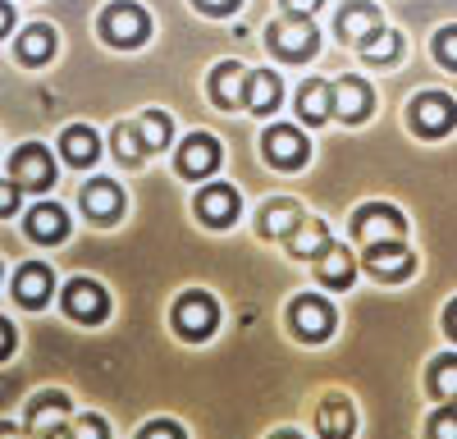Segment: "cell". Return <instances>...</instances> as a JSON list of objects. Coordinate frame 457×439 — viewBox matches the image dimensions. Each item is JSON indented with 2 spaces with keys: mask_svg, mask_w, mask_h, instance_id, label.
Here are the masks:
<instances>
[{
  "mask_svg": "<svg viewBox=\"0 0 457 439\" xmlns=\"http://www.w3.org/2000/svg\"><path fill=\"white\" fill-rule=\"evenodd\" d=\"M215 320H220V311H215L211 293H183L179 307H174V325H179L183 339H206L215 329Z\"/></svg>",
  "mask_w": 457,
  "mask_h": 439,
  "instance_id": "1",
  "label": "cell"
},
{
  "mask_svg": "<svg viewBox=\"0 0 457 439\" xmlns=\"http://www.w3.org/2000/svg\"><path fill=\"white\" fill-rule=\"evenodd\" d=\"M101 28H105V37H110L114 46H142L146 32H151V19H146L137 5H129V0H120V5L105 10Z\"/></svg>",
  "mask_w": 457,
  "mask_h": 439,
  "instance_id": "2",
  "label": "cell"
},
{
  "mask_svg": "<svg viewBox=\"0 0 457 439\" xmlns=\"http://www.w3.org/2000/svg\"><path fill=\"white\" fill-rule=\"evenodd\" d=\"M316 28L307 23V19H297V14H288V19H279V23H270V46L279 51V55H288V60H302V55H312L316 51Z\"/></svg>",
  "mask_w": 457,
  "mask_h": 439,
  "instance_id": "3",
  "label": "cell"
},
{
  "mask_svg": "<svg viewBox=\"0 0 457 439\" xmlns=\"http://www.w3.org/2000/svg\"><path fill=\"white\" fill-rule=\"evenodd\" d=\"M357 234L361 243H403V215L394 206H361L357 211Z\"/></svg>",
  "mask_w": 457,
  "mask_h": 439,
  "instance_id": "4",
  "label": "cell"
},
{
  "mask_svg": "<svg viewBox=\"0 0 457 439\" xmlns=\"http://www.w3.org/2000/svg\"><path fill=\"white\" fill-rule=\"evenodd\" d=\"M307 152H312V142L302 137L297 128H288V124H279V128L265 133V156H270L279 170H297V165H307Z\"/></svg>",
  "mask_w": 457,
  "mask_h": 439,
  "instance_id": "5",
  "label": "cell"
},
{
  "mask_svg": "<svg viewBox=\"0 0 457 439\" xmlns=\"http://www.w3.org/2000/svg\"><path fill=\"white\" fill-rule=\"evenodd\" d=\"M293 329L307 344H320V339H329V329H334V307L329 302H320V298H297L293 302Z\"/></svg>",
  "mask_w": 457,
  "mask_h": 439,
  "instance_id": "6",
  "label": "cell"
},
{
  "mask_svg": "<svg viewBox=\"0 0 457 439\" xmlns=\"http://www.w3.org/2000/svg\"><path fill=\"white\" fill-rule=\"evenodd\" d=\"M10 170H14V188H51L55 178V161L46 156V146H23Z\"/></svg>",
  "mask_w": 457,
  "mask_h": 439,
  "instance_id": "7",
  "label": "cell"
},
{
  "mask_svg": "<svg viewBox=\"0 0 457 439\" xmlns=\"http://www.w3.org/2000/svg\"><path fill=\"white\" fill-rule=\"evenodd\" d=\"M215 165H220V142L211 133H193V137L179 146V170L187 178H206Z\"/></svg>",
  "mask_w": 457,
  "mask_h": 439,
  "instance_id": "8",
  "label": "cell"
},
{
  "mask_svg": "<svg viewBox=\"0 0 457 439\" xmlns=\"http://www.w3.org/2000/svg\"><path fill=\"white\" fill-rule=\"evenodd\" d=\"M105 307H110V298L101 293V284H92V279H73L69 288H64V311L73 316V320H101L105 316Z\"/></svg>",
  "mask_w": 457,
  "mask_h": 439,
  "instance_id": "9",
  "label": "cell"
},
{
  "mask_svg": "<svg viewBox=\"0 0 457 439\" xmlns=\"http://www.w3.org/2000/svg\"><path fill=\"white\" fill-rule=\"evenodd\" d=\"M411 120H416V128L421 133H444V128H453V96H444V92H426V96H416V105H411Z\"/></svg>",
  "mask_w": 457,
  "mask_h": 439,
  "instance_id": "10",
  "label": "cell"
},
{
  "mask_svg": "<svg viewBox=\"0 0 457 439\" xmlns=\"http://www.w3.org/2000/svg\"><path fill=\"white\" fill-rule=\"evenodd\" d=\"M197 211L206 225L224 229V225H234V215H238V193L228 188V183H211V188L197 197Z\"/></svg>",
  "mask_w": 457,
  "mask_h": 439,
  "instance_id": "11",
  "label": "cell"
},
{
  "mask_svg": "<svg viewBox=\"0 0 457 439\" xmlns=\"http://www.w3.org/2000/svg\"><path fill=\"white\" fill-rule=\"evenodd\" d=\"M329 110H338L343 120H366V110H370V87L361 79H343L338 87H329Z\"/></svg>",
  "mask_w": 457,
  "mask_h": 439,
  "instance_id": "12",
  "label": "cell"
},
{
  "mask_svg": "<svg viewBox=\"0 0 457 439\" xmlns=\"http://www.w3.org/2000/svg\"><path fill=\"white\" fill-rule=\"evenodd\" d=\"M366 266H370V275H379V279H403V275L411 270V252H407L403 243H375L370 256H366Z\"/></svg>",
  "mask_w": 457,
  "mask_h": 439,
  "instance_id": "13",
  "label": "cell"
},
{
  "mask_svg": "<svg viewBox=\"0 0 457 439\" xmlns=\"http://www.w3.org/2000/svg\"><path fill=\"white\" fill-rule=\"evenodd\" d=\"M51 266H42V261H32V266H23L19 270V279H14V293H19V302L23 307H42L46 298H51Z\"/></svg>",
  "mask_w": 457,
  "mask_h": 439,
  "instance_id": "14",
  "label": "cell"
},
{
  "mask_svg": "<svg viewBox=\"0 0 457 439\" xmlns=\"http://www.w3.org/2000/svg\"><path fill=\"white\" fill-rule=\"evenodd\" d=\"M353 426H357V417H353V408H348L343 398L320 402V412H316V430H320L325 439H353Z\"/></svg>",
  "mask_w": 457,
  "mask_h": 439,
  "instance_id": "15",
  "label": "cell"
},
{
  "mask_svg": "<svg viewBox=\"0 0 457 439\" xmlns=\"http://www.w3.org/2000/svg\"><path fill=\"white\" fill-rule=\"evenodd\" d=\"M288 247H293V256H320V252L329 247V229L320 225V220L302 215L297 225L288 229Z\"/></svg>",
  "mask_w": 457,
  "mask_h": 439,
  "instance_id": "16",
  "label": "cell"
},
{
  "mask_svg": "<svg viewBox=\"0 0 457 439\" xmlns=\"http://www.w3.org/2000/svg\"><path fill=\"white\" fill-rule=\"evenodd\" d=\"M120 206H124V197H120V188H114L110 178H96V183H87V188H83V211H87L92 220L120 215Z\"/></svg>",
  "mask_w": 457,
  "mask_h": 439,
  "instance_id": "17",
  "label": "cell"
},
{
  "mask_svg": "<svg viewBox=\"0 0 457 439\" xmlns=\"http://www.w3.org/2000/svg\"><path fill=\"white\" fill-rule=\"evenodd\" d=\"M297 220H302V206L288 202V197H279V202H270V206H261V234H265V238H284Z\"/></svg>",
  "mask_w": 457,
  "mask_h": 439,
  "instance_id": "18",
  "label": "cell"
},
{
  "mask_svg": "<svg viewBox=\"0 0 457 439\" xmlns=\"http://www.w3.org/2000/svg\"><path fill=\"white\" fill-rule=\"evenodd\" d=\"M28 234H32L37 243H60V238L69 234V220H64L60 206H37L32 220H28Z\"/></svg>",
  "mask_w": 457,
  "mask_h": 439,
  "instance_id": "19",
  "label": "cell"
},
{
  "mask_svg": "<svg viewBox=\"0 0 457 439\" xmlns=\"http://www.w3.org/2000/svg\"><path fill=\"white\" fill-rule=\"evenodd\" d=\"M243 92H247V73H243L238 64H220L215 79H211V96H215L220 105H238Z\"/></svg>",
  "mask_w": 457,
  "mask_h": 439,
  "instance_id": "20",
  "label": "cell"
},
{
  "mask_svg": "<svg viewBox=\"0 0 457 439\" xmlns=\"http://www.w3.org/2000/svg\"><path fill=\"white\" fill-rule=\"evenodd\" d=\"M247 105L256 110V115H270V110L279 105V79L275 73H247Z\"/></svg>",
  "mask_w": 457,
  "mask_h": 439,
  "instance_id": "21",
  "label": "cell"
},
{
  "mask_svg": "<svg viewBox=\"0 0 457 439\" xmlns=\"http://www.w3.org/2000/svg\"><path fill=\"white\" fill-rule=\"evenodd\" d=\"M379 28V14H375V5H348L338 14V37H348V42H357V37H370Z\"/></svg>",
  "mask_w": 457,
  "mask_h": 439,
  "instance_id": "22",
  "label": "cell"
},
{
  "mask_svg": "<svg viewBox=\"0 0 457 439\" xmlns=\"http://www.w3.org/2000/svg\"><path fill=\"white\" fill-rule=\"evenodd\" d=\"M51 51H55V32L42 28V23H32V28L19 37V60H23V64H42V60H51Z\"/></svg>",
  "mask_w": 457,
  "mask_h": 439,
  "instance_id": "23",
  "label": "cell"
},
{
  "mask_svg": "<svg viewBox=\"0 0 457 439\" xmlns=\"http://www.w3.org/2000/svg\"><path fill=\"white\" fill-rule=\"evenodd\" d=\"M60 146H64V161H73V165H92L96 161V133L87 128V124H79V128H69L64 137H60Z\"/></svg>",
  "mask_w": 457,
  "mask_h": 439,
  "instance_id": "24",
  "label": "cell"
},
{
  "mask_svg": "<svg viewBox=\"0 0 457 439\" xmlns=\"http://www.w3.org/2000/svg\"><path fill=\"white\" fill-rule=\"evenodd\" d=\"M316 270H320V279H325V284L348 288V284H353V256L343 252V247H325V252L316 256Z\"/></svg>",
  "mask_w": 457,
  "mask_h": 439,
  "instance_id": "25",
  "label": "cell"
},
{
  "mask_svg": "<svg viewBox=\"0 0 457 439\" xmlns=\"http://www.w3.org/2000/svg\"><path fill=\"white\" fill-rule=\"evenodd\" d=\"M64 417H69V402H64L60 393H51V398H37V402H32V430H37V435H51V430H60V426H64Z\"/></svg>",
  "mask_w": 457,
  "mask_h": 439,
  "instance_id": "26",
  "label": "cell"
},
{
  "mask_svg": "<svg viewBox=\"0 0 457 439\" xmlns=\"http://www.w3.org/2000/svg\"><path fill=\"white\" fill-rule=\"evenodd\" d=\"M297 110H302V120L325 124L329 120V87L325 83H307V87L297 92Z\"/></svg>",
  "mask_w": 457,
  "mask_h": 439,
  "instance_id": "27",
  "label": "cell"
},
{
  "mask_svg": "<svg viewBox=\"0 0 457 439\" xmlns=\"http://www.w3.org/2000/svg\"><path fill=\"white\" fill-rule=\"evenodd\" d=\"M137 137L146 152H161V146L170 142V115H161V110H146L142 124H137Z\"/></svg>",
  "mask_w": 457,
  "mask_h": 439,
  "instance_id": "28",
  "label": "cell"
},
{
  "mask_svg": "<svg viewBox=\"0 0 457 439\" xmlns=\"http://www.w3.org/2000/svg\"><path fill=\"white\" fill-rule=\"evenodd\" d=\"M398 51H403L398 32H379V28H375V32L366 37V46H361V55H366L370 64H385V60H394Z\"/></svg>",
  "mask_w": 457,
  "mask_h": 439,
  "instance_id": "29",
  "label": "cell"
},
{
  "mask_svg": "<svg viewBox=\"0 0 457 439\" xmlns=\"http://www.w3.org/2000/svg\"><path fill=\"white\" fill-rule=\"evenodd\" d=\"M114 152H120L124 161H142L146 156V146H142V137H137V128H129V124H120V128H114Z\"/></svg>",
  "mask_w": 457,
  "mask_h": 439,
  "instance_id": "30",
  "label": "cell"
},
{
  "mask_svg": "<svg viewBox=\"0 0 457 439\" xmlns=\"http://www.w3.org/2000/svg\"><path fill=\"white\" fill-rule=\"evenodd\" d=\"M430 439H457V421H453V408H439L435 421H430Z\"/></svg>",
  "mask_w": 457,
  "mask_h": 439,
  "instance_id": "31",
  "label": "cell"
},
{
  "mask_svg": "<svg viewBox=\"0 0 457 439\" xmlns=\"http://www.w3.org/2000/svg\"><path fill=\"white\" fill-rule=\"evenodd\" d=\"M435 393L439 398H453V357H444V361H435Z\"/></svg>",
  "mask_w": 457,
  "mask_h": 439,
  "instance_id": "32",
  "label": "cell"
},
{
  "mask_svg": "<svg viewBox=\"0 0 457 439\" xmlns=\"http://www.w3.org/2000/svg\"><path fill=\"white\" fill-rule=\"evenodd\" d=\"M69 439H105V421L87 412V417H83L79 426H73V435H69Z\"/></svg>",
  "mask_w": 457,
  "mask_h": 439,
  "instance_id": "33",
  "label": "cell"
},
{
  "mask_svg": "<svg viewBox=\"0 0 457 439\" xmlns=\"http://www.w3.org/2000/svg\"><path fill=\"white\" fill-rule=\"evenodd\" d=\"M142 439H183V430H179L174 421H151V426L142 430Z\"/></svg>",
  "mask_w": 457,
  "mask_h": 439,
  "instance_id": "34",
  "label": "cell"
},
{
  "mask_svg": "<svg viewBox=\"0 0 457 439\" xmlns=\"http://www.w3.org/2000/svg\"><path fill=\"white\" fill-rule=\"evenodd\" d=\"M435 55H439L444 64H453V55H457V51H453V28H444V32L435 37Z\"/></svg>",
  "mask_w": 457,
  "mask_h": 439,
  "instance_id": "35",
  "label": "cell"
},
{
  "mask_svg": "<svg viewBox=\"0 0 457 439\" xmlns=\"http://www.w3.org/2000/svg\"><path fill=\"white\" fill-rule=\"evenodd\" d=\"M19 206V188H14V183H5V178H0V215H10Z\"/></svg>",
  "mask_w": 457,
  "mask_h": 439,
  "instance_id": "36",
  "label": "cell"
},
{
  "mask_svg": "<svg viewBox=\"0 0 457 439\" xmlns=\"http://www.w3.org/2000/svg\"><path fill=\"white\" fill-rule=\"evenodd\" d=\"M197 5H202L206 14H234V10L243 5V0H197Z\"/></svg>",
  "mask_w": 457,
  "mask_h": 439,
  "instance_id": "37",
  "label": "cell"
},
{
  "mask_svg": "<svg viewBox=\"0 0 457 439\" xmlns=\"http://www.w3.org/2000/svg\"><path fill=\"white\" fill-rule=\"evenodd\" d=\"M284 5H288V14L307 19V14H316V5H320V0H284Z\"/></svg>",
  "mask_w": 457,
  "mask_h": 439,
  "instance_id": "38",
  "label": "cell"
},
{
  "mask_svg": "<svg viewBox=\"0 0 457 439\" xmlns=\"http://www.w3.org/2000/svg\"><path fill=\"white\" fill-rule=\"evenodd\" d=\"M10 348H14V329H10L5 320H0V357H5Z\"/></svg>",
  "mask_w": 457,
  "mask_h": 439,
  "instance_id": "39",
  "label": "cell"
},
{
  "mask_svg": "<svg viewBox=\"0 0 457 439\" xmlns=\"http://www.w3.org/2000/svg\"><path fill=\"white\" fill-rule=\"evenodd\" d=\"M10 23H14V10L5 5V0H0V32H10Z\"/></svg>",
  "mask_w": 457,
  "mask_h": 439,
  "instance_id": "40",
  "label": "cell"
},
{
  "mask_svg": "<svg viewBox=\"0 0 457 439\" xmlns=\"http://www.w3.org/2000/svg\"><path fill=\"white\" fill-rule=\"evenodd\" d=\"M0 439H23V435H19L14 426H0Z\"/></svg>",
  "mask_w": 457,
  "mask_h": 439,
  "instance_id": "41",
  "label": "cell"
},
{
  "mask_svg": "<svg viewBox=\"0 0 457 439\" xmlns=\"http://www.w3.org/2000/svg\"><path fill=\"white\" fill-rule=\"evenodd\" d=\"M46 439H69V435H64V430H51V435H46Z\"/></svg>",
  "mask_w": 457,
  "mask_h": 439,
  "instance_id": "42",
  "label": "cell"
},
{
  "mask_svg": "<svg viewBox=\"0 0 457 439\" xmlns=\"http://www.w3.org/2000/svg\"><path fill=\"white\" fill-rule=\"evenodd\" d=\"M279 439H297V435H279Z\"/></svg>",
  "mask_w": 457,
  "mask_h": 439,
  "instance_id": "43",
  "label": "cell"
}]
</instances>
